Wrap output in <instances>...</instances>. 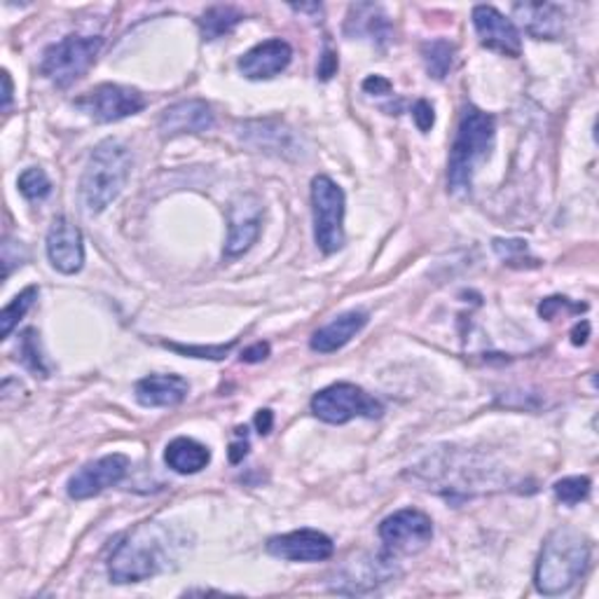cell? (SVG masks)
Wrapping results in <instances>:
<instances>
[{"label": "cell", "instance_id": "cell-1", "mask_svg": "<svg viewBox=\"0 0 599 599\" xmlns=\"http://www.w3.org/2000/svg\"><path fill=\"white\" fill-rule=\"evenodd\" d=\"M188 534L167 522L137 524L113 550L109 576L113 583H141L178 566L188 550Z\"/></svg>", "mask_w": 599, "mask_h": 599}, {"label": "cell", "instance_id": "cell-2", "mask_svg": "<svg viewBox=\"0 0 599 599\" xmlns=\"http://www.w3.org/2000/svg\"><path fill=\"white\" fill-rule=\"evenodd\" d=\"M590 566V541L572 527L552 532L536 564V590L548 597L564 595L586 576Z\"/></svg>", "mask_w": 599, "mask_h": 599}, {"label": "cell", "instance_id": "cell-3", "mask_svg": "<svg viewBox=\"0 0 599 599\" xmlns=\"http://www.w3.org/2000/svg\"><path fill=\"white\" fill-rule=\"evenodd\" d=\"M494 133H497V125H494L489 113H483L475 106L463 109L453 153H449L447 162V190L455 197H463V194L471 192L473 174L489 157Z\"/></svg>", "mask_w": 599, "mask_h": 599}, {"label": "cell", "instance_id": "cell-4", "mask_svg": "<svg viewBox=\"0 0 599 599\" xmlns=\"http://www.w3.org/2000/svg\"><path fill=\"white\" fill-rule=\"evenodd\" d=\"M131 167L133 160L123 141L106 139L94 148L80 181V197L87 214L106 212L127 186Z\"/></svg>", "mask_w": 599, "mask_h": 599}, {"label": "cell", "instance_id": "cell-5", "mask_svg": "<svg viewBox=\"0 0 599 599\" xmlns=\"http://www.w3.org/2000/svg\"><path fill=\"white\" fill-rule=\"evenodd\" d=\"M101 44L99 36H66L42 52L40 73L56 87H71L94 64Z\"/></svg>", "mask_w": 599, "mask_h": 599}, {"label": "cell", "instance_id": "cell-6", "mask_svg": "<svg viewBox=\"0 0 599 599\" xmlns=\"http://www.w3.org/2000/svg\"><path fill=\"white\" fill-rule=\"evenodd\" d=\"M311 212L314 239L331 256L344 244V192L333 178L317 176L311 181Z\"/></svg>", "mask_w": 599, "mask_h": 599}, {"label": "cell", "instance_id": "cell-7", "mask_svg": "<svg viewBox=\"0 0 599 599\" xmlns=\"http://www.w3.org/2000/svg\"><path fill=\"white\" fill-rule=\"evenodd\" d=\"M311 412L326 424H347L354 417H380L382 403L366 394L361 386L340 382L326 386L323 392L311 398Z\"/></svg>", "mask_w": 599, "mask_h": 599}, {"label": "cell", "instance_id": "cell-8", "mask_svg": "<svg viewBox=\"0 0 599 599\" xmlns=\"http://www.w3.org/2000/svg\"><path fill=\"white\" fill-rule=\"evenodd\" d=\"M145 103L148 101L139 89L106 82L80 97L75 101V106L92 119H97V123H117V119L141 113L145 109Z\"/></svg>", "mask_w": 599, "mask_h": 599}, {"label": "cell", "instance_id": "cell-9", "mask_svg": "<svg viewBox=\"0 0 599 599\" xmlns=\"http://www.w3.org/2000/svg\"><path fill=\"white\" fill-rule=\"evenodd\" d=\"M380 538L394 552H417L433 538V522L417 508H403L380 524Z\"/></svg>", "mask_w": 599, "mask_h": 599}, {"label": "cell", "instance_id": "cell-10", "mask_svg": "<svg viewBox=\"0 0 599 599\" xmlns=\"http://www.w3.org/2000/svg\"><path fill=\"white\" fill-rule=\"evenodd\" d=\"M129 457L119 453L85 463V467L68 481V497L75 501H85L97 497L103 489L119 485L129 473Z\"/></svg>", "mask_w": 599, "mask_h": 599}, {"label": "cell", "instance_id": "cell-11", "mask_svg": "<svg viewBox=\"0 0 599 599\" xmlns=\"http://www.w3.org/2000/svg\"><path fill=\"white\" fill-rule=\"evenodd\" d=\"M267 552L289 562H321L335 552L331 536L317 530H297L291 534L272 536L267 541Z\"/></svg>", "mask_w": 599, "mask_h": 599}, {"label": "cell", "instance_id": "cell-12", "mask_svg": "<svg viewBox=\"0 0 599 599\" xmlns=\"http://www.w3.org/2000/svg\"><path fill=\"white\" fill-rule=\"evenodd\" d=\"M263 204L253 194H244L230 206V234L225 242V256L237 258L246 253L260 234Z\"/></svg>", "mask_w": 599, "mask_h": 599}, {"label": "cell", "instance_id": "cell-13", "mask_svg": "<svg viewBox=\"0 0 599 599\" xmlns=\"http://www.w3.org/2000/svg\"><path fill=\"white\" fill-rule=\"evenodd\" d=\"M48 258L56 272L75 275L85 265L82 232L68 218H56L48 230Z\"/></svg>", "mask_w": 599, "mask_h": 599}, {"label": "cell", "instance_id": "cell-14", "mask_svg": "<svg viewBox=\"0 0 599 599\" xmlns=\"http://www.w3.org/2000/svg\"><path fill=\"white\" fill-rule=\"evenodd\" d=\"M473 26L477 38L487 50L501 52L506 56H518L522 50V40L515 24L492 5H477L473 10Z\"/></svg>", "mask_w": 599, "mask_h": 599}, {"label": "cell", "instance_id": "cell-15", "mask_svg": "<svg viewBox=\"0 0 599 599\" xmlns=\"http://www.w3.org/2000/svg\"><path fill=\"white\" fill-rule=\"evenodd\" d=\"M394 564L386 558H358L344 564L337 574V583L333 590L344 595H361L370 592L380 586V583L392 581Z\"/></svg>", "mask_w": 599, "mask_h": 599}, {"label": "cell", "instance_id": "cell-16", "mask_svg": "<svg viewBox=\"0 0 599 599\" xmlns=\"http://www.w3.org/2000/svg\"><path fill=\"white\" fill-rule=\"evenodd\" d=\"M214 111L202 99H188L181 103H174L160 117L162 137L174 139L183 137V133H202L214 127Z\"/></svg>", "mask_w": 599, "mask_h": 599}, {"label": "cell", "instance_id": "cell-17", "mask_svg": "<svg viewBox=\"0 0 599 599\" xmlns=\"http://www.w3.org/2000/svg\"><path fill=\"white\" fill-rule=\"evenodd\" d=\"M291 59V44L281 38H272L256 44V48H251L239 59V71H242L248 80H269L281 71H286Z\"/></svg>", "mask_w": 599, "mask_h": 599}, {"label": "cell", "instance_id": "cell-18", "mask_svg": "<svg viewBox=\"0 0 599 599\" xmlns=\"http://www.w3.org/2000/svg\"><path fill=\"white\" fill-rule=\"evenodd\" d=\"M143 408H176L188 398L190 384L181 374H150L133 386Z\"/></svg>", "mask_w": 599, "mask_h": 599}, {"label": "cell", "instance_id": "cell-19", "mask_svg": "<svg viewBox=\"0 0 599 599\" xmlns=\"http://www.w3.org/2000/svg\"><path fill=\"white\" fill-rule=\"evenodd\" d=\"M368 323V314L361 309H352L340 314L337 319H333L328 326L319 328L317 333L311 335V349L319 354H333L342 349L354 335L364 331V326Z\"/></svg>", "mask_w": 599, "mask_h": 599}, {"label": "cell", "instance_id": "cell-20", "mask_svg": "<svg viewBox=\"0 0 599 599\" xmlns=\"http://www.w3.org/2000/svg\"><path fill=\"white\" fill-rule=\"evenodd\" d=\"M518 20L522 22L524 31L538 40H558L564 31V12L552 3H518L515 8Z\"/></svg>", "mask_w": 599, "mask_h": 599}, {"label": "cell", "instance_id": "cell-21", "mask_svg": "<svg viewBox=\"0 0 599 599\" xmlns=\"http://www.w3.org/2000/svg\"><path fill=\"white\" fill-rule=\"evenodd\" d=\"M344 34L352 38H366L370 42L384 44L392 40V24L380 5L356 3L349 8L347 24H344Z\"/></svg>", "mask_w": 599, "mask_h": 599}, {"label": "cell", "instance_id": "cell-22", "mask_svg": "<svg viewBox=\"0 0 599 599\" xmlns=\"http://www.w3.org/2000/svg\"><path fill=\"white\" fill-rule=\"evenodd\" d=\"M164 461H167V467L181 475H192L200 473L202 469L208 467V461H212V453H208V447L192 441V438H176L167 445V453H164Z\"/></svg>", "mask_w": 599, "mask_h": 599}, {"label": "cell", "instance_id": "cell-23", "mask_svg": "<svg viewBox=\"0 0 599 599\" xmlns=\"http://www.w3.org/2000/svg\"><path fill=\"white\" fill-rule=\"evenodd\" d=\"M244 20L242 10H237L232 5H214L204 12V17L200 20L202 28V38L204 40H218L222 36H228L234 31V26Z\"/></svg>", "mask_w": 599, "mask_h": 599}, {"label": "cell", "instance_id": "cell-24", "mask_svg": "<svg viewBox=\"0 0 599 599\" xmlns=\"http://www.w3.org/2000/svg\"><path fill=\"white\" fill-rule=\"evenodd\" d=\"M422 56H424V66H426L431 78L443 80V78H447V73L453 71V64H455V44L447 42V40L424 42Z\"/></svg>", "mask_w": 599, "mask_h": 599}, {"label": "cell", "instance_id": "cell-25", "mask_svg": "<svg viewBox=\"0 0 599 599\" xmlns=\"http://www.w3.org/2000/svg\"><path fill=\"white\" fill-rule=\"evenodd\" d=\"M36 300H38V286H28L17 297H14L12 303L3 309V314H0V335L10 337L14 326H17L26 317V311L34 307Z\"/></svg>", "mask_w": 599, "mask_h": 599}, {"label": "cell", "instance_id": "cell-26", "mask_svg": "<svg viewBox=\"0 0 599 599\" xmlns=\"http://www.w3.org/2000/svg\"><path fill=\"white\" fill-rule=\"evenodd\" d=\"M590 477L586 475H572V477H562V481L556 483L552 492H556V497L566 504V506H576L581 501H586L590 497Z\"/></svg>", "mask_w": 599, "mask_h": 599}, {"label": "cell", "instance_id": "cell-27", "mask_svg": "<svg viewBox=\"0 0 599 599\" xmlns=\"http://www.w3.org/2000/svg\"><path fill=\"white\" fill-rule=\"evenodd\" d=\"M17 186H20V192L24 194V197L31 202H40L44 197H50V192H52L50 178L40 167H28L26 171H22Z\"/></svg>", "mask_w": 599, "mask_h": 599}, {"label": "cell", "instance_id": "cell-28", "mask_svg": "<svg viewBox=\"0 0 599 599\" xmlns=\"http://www.w3.org/2000/svg\"><path fill=\"white\" fill-rule=\"evenodd\" d=\"M20 356H22V364L40 374V378H48V368H44L42 364V356H40V349H38V337H36V331H26L22 335V347H20Z\"/></svg>", "mask_w": 599, "mask_h": 599}, {"label": "cell", "instance_id": "cell-29", "mask_svg": "<svg viewBox=\"0 0 599 599\" xmlns=\"http://www.w3.org/2000/svg\"><path fill=\"white\" fill-rule=\"evenodd\" d=\"M169 349H176L181 354H188V356H194V358H214V361H218V358H225L230 354V349L234 347V342L230 344H218V347H181V344H169Z\"/></svg>", "mask_w": 599, "mask_h": 599}, {"label": "cell", "instance_id": "cell-30", "mask_svg": "<svg viewBox=\"0 0 599 599\" xmlns=\"http://www.w3.org/2000/svg\"><path fill=\"white\" fill-rule=\"evenodd\" d=\"M494 248H497L499 256L508 263H515L527 256V244L518 242V239H513V242H501V239H497V242H494Z\"/></svg>", "mask_w": 599, "mask_h": 599}, {"label": "cell", "instance_id": "cell-31", "mask_svg": "<svg viewBox=\"0 0 599 599\" xmlns=\"http://www.w3.org/2000/svg\"><path fill=\"white\" fill-rule=\"evenodd\" d=\"M412 119H415V125L419 127V131L426 133L433 127V119H436L431 103L429 101H417L415 109H412Z\"/></svg>", "mask_w": 599, "mask_h": 599}, {"label": "cell", "instance_id": "cell-32", "mask_svg": "<svg viewBox=\"0 0 599 599\" xmlns=\"http://www.w3.org/2000/svg\"><path fill=\"white\" fill-rule=\"evenodd\" d=\"M364 89L368 94H388L392 92V82L382 78V75H370V78L364 82Z\"/></svg>", "mask_w": 599, "mask_h": 599}, {"label": "cell", "instance_id": "cell-33", "mask_svg": "<svg viewBox=\"0 0 599 599\" xmlns=\"http://www.w3.org/2000/svg\"><path fill=\"white\" fill-rule=\"evenodd\" d=\"M267 356H269V344H267V342H258V344H253V347H248V349L242 354V361H246V364H258V361H265Z\"/></svg>", "mask_w": 599, "mask_h": 599}, {"label": "cell", "instance_id": "cell-34", "mask_svg": "<svg viewBox=\"0 0 599 599\" xmlns=\"http://www.w3.org/2000/svg\"><path fill=\"white\" fill-rule=\"evenodd\" d=\"M335 71H337V56H335L333 52H326V54H323V59H321L319 75H321L323 80H328V78H333Z\"/></svg>", "mask_w": 599, "mask_h": 599}, {"label": "cell", "instance_id": "cell-35", "mask_svg": "<svg viewBox=\"0 0 599 599\" xmlns=\"http://www.w3.org/2000/svg\"><path fill=\"white\" fill-rule=\"evenodd\" d=\"M272 424H275L272 410H260L258 417H256V426H258V431L263 433V436H265V433L272 431Z\"/></svg>", "mask_w": 599, "mask_h": 599}, {"label": "cell", "instance_id": "cell-36", "mask_svg": "<svg viewBox=\"0 0 599 599\" xmlns=\"http://www.w3.org/2000/svg\"><path fill=\"white\" fill-rule=\"evenodd\" d=\"M588 331H590L588 321L578 323V326L574 328V333H572V342H574V344H586V340H588Z\"/></svg>", "mask_w": 599, "mask_h": 599}, {"label": "cell", "instance_id": "cell-37", "mask_svg": "<svg viewBox=\"0 0 599 599\" xmlns=\"http://www.w3.org/2000/svg\"><path fill=\"white\" fill-rule=\"evenodd\" d=\"M3 85H5V89H3V109L8 111L10 103H12V80H10L8 71H3Z\"/></svg>", "mask_w": 599, "mask_h": 599}]
</instances>
